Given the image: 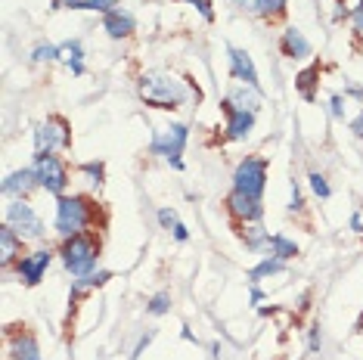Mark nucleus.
I'll return each mask as SVG.
<instances>
[{"label":"nucleus","mask_w":363,"mask_h":360,"mask_svg":"<svg viewBox=\"0 0 363 360\" xmlns=\"http://www.w3.org/2000/svg\"><path fill=\"white\" fill-rule=\"evenodd\" d=\"M308 184H311V190H313V196H320V199H329V196H333V190H329V184H326V177H323V174H320V171H311Z\"/></svg>","instance_id":"nucleus-29"},{"label":"nucleus","mask_w":363,"mask_h":360,"mask_svg":"<svg viewBox=\"0 0 363 360\" xmlns=\"http://www.w3.org/2000/svg\"><path fill=\"white\" fill-rule=\"evenodd\" d=\"M267 252L274 258H279V261H292L295 255H298V245L289 240V236H283V233H274L270 236V242H267Z\"/></svg>","instance_id":"nucleus-22"},{"label":"nucleus","mask_w":363,"mask_h":360,"mask_svg":"<svg viewBox=\"0 0 363 360\" xmlns=\"http://www.w3.org/2000/svg\"><path fill=\"white\" fill-rule=\"evenodd\" d=\"M230 106H236V109H245V112H258L261 109V90H255L249 84H236L230 87V94L224 96Z\"/></svg>","instance_id":"nucleus-18"},{"label":"nucleus","mask_w":363,"mask_h":360,"mask_svg":"<svg viewBox=\"0 0 363 360\" xmlns=\"http://www.w3.org/2000/svg\"><path fill=\"white\" fill-rule=\"evenodd\" d=\"M279 50H283V56H289V60H308L311 56V40L304 38L301 28H286L283 38H279Z\"/></svg>","instance_id":"nucleus-16"},{"label":"nucleus","mask_w":363,"mask_h":360,"mask_svg":"<svg viewBox=\"0 0 363 360\" xmlns=\"http://www.w3.org/2000/svg\"><path fill=\"white\" fill-rule=\"evenodd\" d=\"M78 171L87 177L90 186H103L106 184V165H103V162H81Z\"/></svg>","instance_id":"nucleus-25"},{"label":"nucleus","mask_w":363,"mask_h":360,"mask_svg":"<svg viewBox=\"0 0 363 360\" xmlns=\"http://www.w3.org/2000/svg\"><path fill=\"white\" fill-rule=\"evenodd\" d=\"M96 218V206L94 199H87V196H60L56 199V233L62 236V240H69V236H78V233H87L90 224H94Z\"/></svg>","instance_id":"nucleus-2"},{"label":"nucleus","mask_w":363,"mask_h":360,"mask_svg":"<svg viewBox=\"0 0 363 360\" xmlns=\"http://www.w3.org/2000/svg\"><path fill=\"white\" fill-rule=\"evenodd\" d=\"M60 258L65 270H69L72 276H87L96 270V258H100V240H96V233H78V236H69V240H62L60 245Z\"/></svg>","instance_id":"nucleus-3"},{"label":"nucleus","mask_w":363,"mask_h":360,"mask_svg":"<svg viewBox=\"0 0 363 360\" xmlns=\"http://www.w3.org/2000/svg\"><path fill=\"white\" fill-rule=\"evenodd\" d=\"M289 6V0H255V16H264V19H274Z\"/></svg>","instance_id":"nucleus-26"},{"label":"nucleus","mask_w":363,"mask_h":360,"mask_svg":"<svg viewBox=\"0 0 363 360\" xmlns=\"http://www.w3.org/2000/svg\"><path fill=\"white\" fill-rule=\"evenodd\" d=\"M50 10H84V0H50Z\"/></svg>","instance_id":"nucleus-34"},{"label":"nucleus","mask_w":363,"mask_h":360,"mask_svg":"<svg viewBox=\"0 0 363 360\" xmlns=\"http://www.w3.org/2000/svg\"><path fill=\"white\" fill-rule=\"evenodd\" d=\"M329 116L338 118V121L345 118V96H342V94H335L333 100H329Z\"/></svg>","instance_id":"nucleus-33"},{"label":"nucleus","mask_w":363,"mask_h":360,"mask_svg":"<svg viewBox=\"0 0 363 360\" xmlns=\"http://www.w3.org/2000/svg\"><path fill=\"white\" fill-rule=\"evenodd\" d=\"M227 211H230V218L239 220V224H252V220H261L264 218L261 199H252V196H242V193H236V190L227 196Z\"/></svg>","instance_id":"nucleus-11"},{"label":"nucleus","mask_w":363,"mask_h":360,"mask_svg":"<svg viewBox=\"0 0 363 360\" xmlns=\"http://www.w3.org/2000/svg\"><path fill=\"white\" fill-rule=\"evenodd\" d=\"M264 186H267V162L261 155H245L233 171V190L252 199H261Z\"/></svg>","instance_id":"nucleus-5"},{"label":"nucleus","mask_w":363,"mask_h":360,"mask_svg":"<svg viewBox=\"0 0 363 360\" xmlns=\"http://www.w3.org/2000/svg\"><path fill=\"white\" fill-rule=\"evenodd\" d=\"M286 270V261H279V258H274V255H267L261 261V264H255L252 270H249V283L252 286H258L264 276H274V274H283Z\"/></svg>","instance_id":"nucleus-21"},{"label":"nucleus","mask_w":363,"mask_h":360,"mask_svg":"<svg viewBox=\"0 0 363 360\" xmlns=\"http://www.w3.org/2000/svg\"><path fill=\"white\" fill-rule=\"evenodd\" d=\"M146 310H150L152 317L168 314V310H171V296H168V292H159V296H152V298H150V305H146Z\"/></svg>","instance_id":"nucleus-28"},{"label":"nucleus","mask_w":363,"mask_h":360,"mask_svg":"<svg viewBox=\"0 0 363 360\" xmlns=\"http://www.w3.org/2000/svg\"><path fill=\"white\" fill-rule=\"evenodd\" d=\"M6 224H10L22 240H44V220L28 206V199H13L10 206H6Z\"/></svg>","instance_id":"nucleus-8"},{"label":"nucleus","mask_w":363,"mask_h":360,"mask_svg":"<svg viewBox=\"0 0 363 360\" xmlns=\"http://www.w3.org/2000/svg\"><path fill=\"white\" fill-rule=\"evenodd\" d=\"M50 261H53L50 249H35V252H28V255H22L19 261H16V274H19V280L26 286H38L40 280H44Z\"/></svg>","instance_id":"nucleus-9"},{"label":"nucleus","mask_w":363,"mask_h":360,"mask_svg":"<svg viewBox=\"0 0 363 360\" xmlns=\"http://www.w3.org/2000/svg\"><path fill=\"white\" fill-rule=\"evenodd\" d=\"M233 6H239V10H245V13H252L255 10V0H233Z\"/></svg>","instance_id":"nucleus-42"},{"label":"nucleus","mask_w":363,"mask_h":360,"mask_svg":"<svg viewBox=\"0 0 363 360\" xmlns=\"http://www.w3.org/2000/svg\"><path fill=\"white\" fill-rule=\"evenodd\" d=\"M118 6V0H84V10H94V13H112Z\"/></svg>","instance_id":"nucleus-30"},{"label":"nucleus","mask_w":363,"mask_h":360,"mask_svg":"<svg viewBox=\"0 0 363 360\" xmlns=\"http://www.w3.org/2000/svg\"><path fill=\"white\" fill-rule=\"evenodd\" d=\"M227 56H230V75H233L239 84H249L255 90H261V81H258V69H255L252 56L239 47H227Z\"/></svg>","instance_id":"nucleus-10"},{"label":"nucleus","mask_w":363,"mask_h":360,"mask_svg":"<svg viewBox=\"0 0 363 360\" xmlns=\"http://www.w3.org/2000/svg\"><path fill=\"white\" fill-rule=\"evenodd\" d=\"M72 146V130L62 116H50L35 128V152H60Z\"/></svg>","instance_id":"nucleus-7"},{"label":"nucleus","mask_w":363,"mask_h":360,"mask_svg":"<svg viewBox=\"0 0 363 360\" xmlns=\"http://www.w3.org/2000/svg\"><path fill=\"white\" fill-rule=\"evenodd\" d=\"M60 60H65L72 75H84V47H81V40H65V44H60Z\"/></svg>","instance_id":"nucleus-20"},{"label":"nucleus","mask_w":363,"mask_h":360,"mask_svg":"<svg viewBox=\"0 0 363 360\" xmlns=\"http://www.w3.org/2000/svg\"><path fill=\"white\" fill-rule=\"evenodd\" d=\"M150 342H152V332H146V335H143V339H140V342H137V348H134V360H137L140 354H143V348H146V345H150Z\"/></svg>","instance_id":"nucleus-38"},{"label":"nucleus","mask_w":363,"mask_h":360,"mask_svg":"<svg viewBox=\"0 0 363 360\" xmlns=\"http://www.w3.org/2000/svg\"><path fill=\"white\" fill-rule=\"evenodd\" d=\"M137 90L143 96V103L152 106V109H180L189 100L186 84L177 81L174 75H168V72H146V75H140Z\"/></svg>","instance_id":"nucleus-1"},{"label":"nucleus","mask_w":363,"mask_h":360,"mask_svg":"<svg viewBox=\"0 0 363 360\" xmlns=\"http://www.w3.org/2000/svg\"><path fill=\"white\" fill-rule=\"evenodd\" d=\"M171 233H174V240H177V242H186V240H189V230H186L184 224H177V227H174V230H171Z\"/></svg>","instance_id":"nucleus-39"},{"label":"nucleus","mask_w":363,"mask_h":360,"mask_svg":"<svg viewBox=\"0 0 363 360\" xmlns=\"http://www.w3.org/2000/svg\"><path fill=\"white\" fill-rule=\"evenodd\" d=\"M348 96H357V100H363V87H348Z\"/></svg>","instance_id":"nucleus-44"},{"label":"nucleus","mask_w":363,"mask_h":360,"mask_svg":"<svg viewBox=\"0 0 363 360\" xmlns=\"http://www.w3.org/2000/svg\"><path fill=\"white\" fill-rule=\"evenodd\" d=\"M38 174H35V168H19V171H13V174H6L4 180V196L6 199H28V193L31 190H38Z\"/></svg>","instance_id":"nucleus-13"},{"label":"nucleus","mask_w":363,"mask_h":360,"mask_svg":"<svg viewBox=\"0 0 363 360\" xmlns=\"http://www.w3.org/2000/svg\"><path fill=\"white\" fill-rule=\"evenodd\" d=\"M258 301H264V292L258 289V286H252V305H258Z\"/></svg>","instance_id":"nucleus-43"},{"label":"nucleus","mask_w":363,"mask_h":360,"mask_svg":"<svg viewBox=\"0 0 363 360\" xmlns=\"http://www.w3.org/2000/svg\"><path fill=\"white\" fill-rule=\"evenodd\" d=\"M35 174H38V184L40 190H47L50 196H65L69 190V168H65V162L60 159L56 152H35Z\"/></svg>","instance_id":"nucleus-4"},{"label":"nucleus","mask_w":363,"mask_h":360,"mask_svg":"<svg viewBox=\"0 0 363 360\" xmlns=\"http://www.w3.org/2000/svg\"><path fill=\"white\" fill-rule=\"evenodd\" d=\"M360 330H363V314H360Z\"/></svg>","instance_id":"nucleus-45"},{"label":"nucleus","mask_w":363,"mask_h":360,"mask_svg":"<svg viewBox=\"0 0 363 360\" xmlns=\"http://www.w3.org/2000/svg\"><path fill=\"white\" fill-rule=\"evenodd\" d=\"M220 109H224V116H227V140H245L255 128V112L236 109V106H230L227 100L220 103Z\"/></svg>","instance_id":"nucleus-14"},{"label":"nucleus","mask_w":363,"mask_h":360,"mask_svg":"<svg viewBox=\"0 0 363 360\" xmlns=\"http://www.w3.org/2000/svg\"><path fill=\"white\" fill-rule=\"evenodd\" d=\"M103 31L109 35L112 40H125L130 38L137 31V19H134V13L125 10V6H115L112 13H106L103 16Z\"/></svg>","instance_id":"nucleus-12"},{"label":"nucleus","mask_w":363,"mask_h":360,"mask_svg":"<svg viewBox=\"0 0 363 360\" xmlns=\"http://www.w3.org/2000/svg\"><path fill=\"white\" fill-rule=\"evenodd\" d=\"M60 60V44H38L31 50V62H56Z\"/></svg>","instance_id":"nucleus-27"},{"label":"nucleus","mask_w":363,"mask_h":360,"mask_svg":"<svg viewBox=\"0 0 363 360\" xmlns=\"http://www.w3.org/2000/svg\"><path fill=\"white\" fill-rule=\"evenodd\" d=\"M10 354L13 360H40V345L26 326H13L10 330Z\"/></svg>","instance_id":"nucleus-15"},{"label":"nucleus","mask_w":363,"mask_h":360,"mask_svg":"<svg viewBox=\"0 0 363 360\" xmlns=\"http://www.w3.org/2000/svg\"><path fill=\"white\" fill-rule=\"evenodd\" d=\"M186 140H189V128L186 125H171V128H159L152 134V143H150V152L152 155H162L168 165H174L177 171L184 168L180 155L186 150Z\"/></svg>","instance_id":"nucleus-6"},{"label":"nucleus","mask_w":363,"mask_h":360,"mask_svg":"<svg viewBox=\"0 0 363 360\" xmlns=\"http://www.w3.org/2000/svg\"><path fill=\"white\" fill-rule=\"evenodd\" d=\"M239 236H242L245 249H252V252L267 249V242H270V233L261 227V220H252V224H239Z\"/></svg>","instance_id":"nucleus-19"},{"label":"nucleus","mask_w":363,"mask_h":360,"mask_svg":"<svg viewBox=\"0 0 363 360\" xmlns=\"http://www.w3.org/2000/svg\"><path fill=\"white\" fill-rule=\"evenodd\" d=\"M351 22H354V28L357 31H363V0L357 6H354V13H351Z\"/></svg>","instance_id":"nucleus-37"},{"label":"nucleus","mask_w":363,"mask_h":360,"mask_svg":"<svg viewBox=\"0 0 363 360\" xmlns=\"http://www.w3.org/2000/svg\"><path fill=\"white\" fill-rule=\"evenodd\" d=\"M317 78H320V69H317V65H311V69H304L301 75H298V81H295V87L301 90V96L308 103L317 100V94H313V84H317Z\"/></svg>","instance_id":"nucleus-24"},{"label":"nucleus","mask_w":363,"mask_h":360,"mask_svg":"<svg viewBox=\"0 0 363 360\" xmlns=\"http://www.w3.org/2000/svg\"><path fill=\"white\" fill-rule=\"evenodd\" d=\"M109 280H112L109 270H94V274H87V276H75V283H72V296H78V292H84V289H94V286H106Z\"/></svg>","instance_id":"nucleus-23"},{"label":"nucleus","mask_w":363,"mask_h":360,"mask_svg":"<svg viewBox=\"0 0 363 360\" xmlns=\"http://www.w3.org/2000/svg\"><path fill=\"white\" fill-rule=\"evenodd\" d=\"M351 130H354V134H357V137H363V112H360V116L351 121Z\"/></svg>","instance_id":"nucleus-41"},{"label":"nucleus","mask_w":363,"mask_h":360,"mask_svg":"<svg viewBox=\"0 0 363 360\" xmlns=\"http://www.w3.org/2000/svg\"><path fill=\"white\" fill-rule=\"evenodd\" d=\"M159 224L164 227V230H174V227L180 224V220H177V211H174V208H159Z\"/></svg>","instance_id":"nucleus-31"},{"label":"nucleus","mask_w":363,"mask_h":360,"mask_svg":"<svg viewBox=\"0 0 363 360\" xmlns=\"http://www.w3.org/2000/svg\"><path fill=\"white\" fill-rule=\"evenodd\" d=\"M304 208V196H301V186L292 180V202H289V211H301Z\"/></svg>","instance_id":"nucleus-36"},{"label":"nucleus","mask_w":363,"mask_h":360,"mask_svg":"<svg viewBox=\"0 0 363 360\" xmlns=\"http://www.w3.org/2000/svg\"><path fill=\"white\" fill-rule=\"evenodd\" d=\"M320 345H323V335H320V326L313 323L311 330H308V348L311 351H320Z\"/></svg>","instance_id":"nucleus-35"},{"label":"nucleus","mask_w":363,"mask_h":360,"mask_svg":"<svg viewBox=\"0 0 363 360\" xmlns=\"http://www.w3.org/2000/svg\"><path fill=\"white\" fill-rule=\"evenodd\" d=\"M180 4H193L196 10L202 13V19H205V22H214V10H211L208 0H180Z\"/></svg>","instance_id":"nucleus-32"},{"label":"nucleus","mask_w":363,"mask_h":360,"mask_svg":"<svg viewBox=\"0 0 363 360\" xmlns=\"http://www.w3.org/2000/svg\"><path fill=\"white\" fill-rule=\"evenodd\" d=\"M351 230H354V233H363V218L357 215V211L351 215Z\"/></svg>","instance_id":"nucleus-40"},{"label":"nucleus","mask_w":363,"mask_h":360,"mask_svg":"<svg viewBox=\"0 0 363 360\" xmlns=\"http://www.w3.org/2000/svg\"><path fill=\"white\" fill-rule=\"evenodd\" d=\"M22 236L13 230L10 224L4 220V227H0V261H4L6 267L13 264V261H19V255H22Z\"/></svg>","instance_id":"nucleus-17"}]
</instances>
